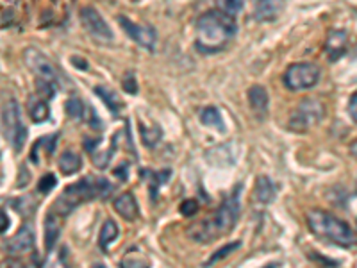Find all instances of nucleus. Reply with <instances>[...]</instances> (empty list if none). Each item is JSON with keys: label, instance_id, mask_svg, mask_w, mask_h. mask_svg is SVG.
I'll return each instance as SVG.
<instances>
[{"label": "nucleus", "instance_id": "obj_1", "mask_svg": "<svg viewBox=\"0 0 357 268\" xmlns=\"http://www.w3.org/2000/svg\"><path fill=\"white\" fill-rule=\"evenodd\" d=\"M236 31H238V25L234 18L220 9L204 13L197 20V49L202 54L220 52L234 38Z\"/></svg>", "mask_w": 357, "mask_h": 268}, {"label": "nucleus", "instance_id": "obj_2", "mask_svg": "<svg viewBox=\"0 0 357 268\" xmlns=\"http://www.w3.org/2000/svg\"><path fill=\"white\" fill-rule=\"evenodd\" d=\"M113 191V186L107 179L104 177H82L77 183L66 186L61 195L57 197L50 211L56 213L57 216H66L81 204L88 202L91 199H102L109 195Z\"/></svg>", "mask_w": 357, "mask_h": 268}, {"label": "nucleus", "instance_id": "obj_3", "mask_svg": "<svg viewBox=\"0 0 357 268\" xmlns=\"http://www.w3.org/2000/svg\"><path fill=\"white\" fill-rule=\"evenodd\" d=\"M240 195L241 186H238L229 199L223 200L209 222H200L197 228L191 229L193 238L199 241H213L218 236L231 232L240 216Z\"/></svg>", "mask_w": 357, "mask_h": 268}, {"label": "nucleus", "instance_id": "obj_4", "mask_svg": "<svg viewBox=\"0 0 357 268\" xmlns=\"http://www.w3.org/2000/svg\"><path fill=\"white\" fill-rule=\"evenodd\" d=\"M307 225L312 234L324 240H329L340 247H357V236L350 223L345 220L337 218L333 213H327L324 209H311L307 213Z\"/></svg>", "mask_w": 357, "mask_h": 268}, {"label": "nucleus", "instance_id": "obj_5", "mask_svg": "<svg viewBox=\"0 0 357 268\" xmlns=\"http://www.w3.org/2000/svg\"><path fill=\"white\" fill-rule=\"evenodd\" d=\"M2 126H4V136L13 147L15 152H22L27 142V129L22 122L20 106L15 98H9L2 104Z\"/></svg>", "mask_w": 357, "mask_h": 268}, {"label": "nucleus", "instance_id": "obj_6", "mask_svg": "<svg viewBox=\"0 0 357 268\" xmlns=\"http://www.w3.org/2000/svg\"><path fill=\"white\" fill-rule=\"evenodd\" d=\"M324 117L325 107L320 100H317V98H304V100L298 102V106L291 113L288 126L295 133H305V131L318 126L324 120Z\"/></svg>", "mask_w": 357, "mask_h": 268}, {"label": "nucleus", "instance_id": "obj_7", "mask_svg": "<svg viewBox=\"0 0 357 268\" xmlns=\"http://www.w3.org/2000/svg\"><path fill=\"white\" fill-rule=\"evenodd\" d=\"M320 81V68L314 63H295L284 72L286 88L293 91L309 89Z\"/></svg>", "mask_w": 357, "mask_h": 268}, {"label": "nucleus", "instance_id": "obj_8", "mask_svg": "<svg viewBox=\"0 0 357 268\" xmlns=\"http://www.w3.org/2000/svg\"><path fill=\"white\" fill-rule=\"evenodd\" d=\"M24 61L27 68L34 73L36 81L47 82V84H56L57 86V72L50 59L45 56L41 50L29 47L24 50Z\"/></svg>", "mask_w": 357, "mask_h": 268}, {"label": "nucleus", "instance_id": "obj_9", "mask_svg": "<svg viewBox=\"0 0 357 268\" xmlns=\"http://www.w3.org/2000/svg\"><path fill=\"white\" fill-rule=\"evenodd\" d=\"M116 20H118V24H120V27L126 31V34L130 38V40H134L138 45H142L143 49H146V50L155 49L158 34H155V31L151 27V25L134 24L132 20H129V18L123 17V15H120Z\"/></svg>", "mask_w": 357, "mask_h": 268}, {"label": "nucleus", "instance_id": "obj_10", "mask_svg": "<svg viewBox=\"0 0 357 268\" xmlns=\"http://www.w3.org/2000/svg\"><path fill=\"white\" fill-rule=\"evenodd\" d=\"M81 22L84 25V29L88 31L91 36L98 38V40L111 41L113 40V31H111L109 25L106 24V20L100 17V13L97 11L91 6H86L81 9Z\"/></svg>", "mask_w": 357, "mask_h": 268}, {"label": "nucleus", "instance_id": "obj_11", "mask_svg": "<svg viewBox=\"0 0 357 268\" xmlns=\"http://www.w3.org/2000/svg\"><path fill=\"white\" fill-rule=\"evenodd\" d=\"M347 45H349V34L343 29L329 31L327 40H325V54L329 57V61H337L347 52Z\"/></svg>", "mask_w": 357, "mask_h": 268}, {"label": "nucleus", "instance_id": "obj_12", "mask_svg": "<svg viewBox=\"0 0 357 268\" xmlns=\"http://www.w3.org/2000/svg\"><path fill=\"white\" fill-rule=\"evenodd\" d=\"M34 248V232L29 223L22 225L18 232L8 241V251L17 256H24L27 252H33Z\"/></svg>", "mask_w": 357, "mask_h": 268}, {"label": "nucleus", "instance_id": "obj_13", "mask_svg": "<svg viewBox=\"0 0 357 268\" xmlns=\"http://www.w3.org/2000/svg\"><path fill=\"white\" fill-rule=\"evenodd\" d=\"M86 143H88V145H86V151L89 152V156H91V163H93L95 167L100 168V170L107 168V165H109L111 159H113L114 151H116V147H114V138H113V145H111L109 149H102L100 140H95L93 143H89V142Z\"/></svg>", "mask_w": 357, "mask_h": 268}, {"label": "nucleus", "instance_id": "obj_14", "mask_svg": "<svg viewBox=\"0 0 357 268\" xmlns=\"http://www.w3.org/2000/svg\"><path fill=\"white\" fill-rule=\"evenodd\" d=\"M113 207H114V211H116L120 216H123L127 222H134L139 215L138 202H136L132 193H122V195H118L116 199H114Z\"/></svg>", "mask_w": 357, "mask_h": 268}, {"label": "nucleus", "instance_id": "obj_15", "mask_svg": "<svg viewBox=\"0 0 357 268\" xmlns=\"http://www.w3.org/2000/svg\"><path fill=\"white\" fill-rule=\"evenodd\" d=\"M27 113L34 124L47 122L50 117L49 104H47V100H45L43 97H40V95H31V97L27 98Z\"/></svg>", "mask_w": 357, "mask_h": 268}, {"label": "nucleus", "instance_id": "obj_16", "mask_svg": "<svg viewBox=\"0 0 357 268\" xmlns=\"http://www.w3.org/2000/svg\"><path fill=\"white\" fill-rule=\"evenodd\" d=\"M61 216H57L56 213L49 211L47 220H45V248H47V252H50L54 248L57 238L61 234Z\"/></svg>", "mask_w": 357, "mask_h": 268}, {"label": "nucleus", "instance_id": "obj_17", "mask_svg": "<svg viewBox=\"0 0 357 268\" xmlns=\"http://www.w3.org/2000/svg\"><path fill=\"white\" fill-rule=\"evenodd\" d=\"M284 9V4H279L275 0H266V2H257L254 17L257 22H272L280 15V11Z\"/></svg>", "mask_w": 357, "mask_h": 268}, {"label": "nucleus", "instance_id": "obj_18", "mask_svg": "<svg viewBox=\"0 0 357 268\" xmlns=\"http://www.w3.org/2000/svg\"><path fill=\"white\" fill-rule=\"evenodd\" d=\"M248 102H250L252 110L256 113L264 114L268 110V91L264 86L256 84L248 89Z\"/></svg>", "mask_w": 357, "mask_h": 268}, {"label": "nucleus", "instance_id": "obj_19", "mask_svg": "<svg viewBox=\"0 0 357 268\" xmlns=\"http://www.w3.org/2000/svg\"><path fill=\"white\" fill-rule=\"evenodd\" d=\"M275 184L272 183V179L266 177V175H261L256 181V199L261 204H270L275 199Z\"/></svg>", "mask_w": 357, "mask_h": 268}, {"label": "nucleus", "instance_id": "obj_20", "mask_svg": "<svg viewBox=\"0 0 357 268\" xmlns=\"http://www.w3.org/2000/svg\"><path fill=\"white\" fill-rule=\"evenodd\" d=\"M81 168H82V159L79 158L75 152L72 151L63 152L61 158H59V170H61L63 174L73 175V174H77Z\"/></svg>", "mask_w": 357, "mask_h": 268}, {"label": "nucleus", "instance_id": "obj_21", "mask_svg": "<svg viewBox=\"0 0 357 268\" xmlns=\"http://www.w3.org/2000/svg\"><path fill=\"white\" fill-rule=\"evenodd\" d=\"M118 234H120V229H118L116 222L111 218L106 220L100 229V234H98V245H100L102 251H107L109 244H113L116 240Z\"/></svg>", "mask_w": 357, "mask_h": 268}, {"label": "nucleus", "instance_id": "obj_22", "mask_svg": "<svg viewBox=\"0 0 357 268\" xmlns=\"http://www.w3.org/2000/svg\"><path fill=\"white\" fill-rule=\"evenodd\" d=\"M95 94L104 100L107 110H109L113 114H118V111L122 110V100H120V97H118L111 88H106V86H97V88H95Z\"/></svg>", "mask_w": 357, "mask_h": 268}, {"label": "nucleus", "instance_id": "obj_23", "mask_svg": "<svg viewBox=\"0 0 357 268\" xmlns=\"http://www.w3.org/2000/svg\"><path fill=\"white\" fill-rule=\"evenodd\" d=\"M200 122L207 127H215V129L220 131V133H223V131H225L222 114H220V111L213 106L202 110V113H200Z\"/></svg>", "mask_w": 357, "mask_h": 268}, {"label": "nucleus", "instance_id": "obj_24", "mask_svg": "<svg viewBox=\"0 0 357 268\" xmlns=\"http://www.w3.org/2000/svg\"><path fill=\"white\" fill-rule=\"evenodd\" d=\"M143 174L149 177L151 181V193H152V199L158 197V190L162 183H167L168 179H170V170H161V172H143Z\"/></svg>", "mask_w": 357, "mask_h": 268}, {"label": "nucleus", "instance_id": "obj_25", "mask_svg": "<svg viewBox=\"0 0 357 268\" xmlns=\"http://www.w3.org/2000/svg\"><path fill=\"white\" fill-rule=\"evenodd\" d=\"M65 110H66V113H68V117L72 118V120H77V122L84 120L86 106H84V102H82L81 98H75V97L68 98Z\"/></svg>", "mask_w": 357, "mask_h": 268}, {"label": "nucleus", "instance_id": "obj_26", "mask_svg": "<svg viewBox=\"0 0 357 268\" xmlns=\"http://www.w3.org/2000/svg\"><path fill=\"white\" fill-rule=\"evenodd\" d=\"M120 268H151V261L142 254H127L120 263Z\"/></svg>", "mask_w": 357, "mask_h": 268}, {"label": "nucleus", "instance_id": "obj_27", "mask_svg": "<svg viewBox=\"0 0 357 268\" xmlns=\"http://www.w3.org/2000/svg\"><path fill=\"white\" fill-rule=\"evenodd\" d=\"M240 241H232V244H229V245H223L222 248H218V251L215 252V254H213L211 258H209V261H207L206 265H204V268H209V267H213V265L215 263H218L220 260H223V258H227L229 254H231V252H234L236 248L240 247Z\"/></svg>", "mask_w": 357, "mask_h": 268}, {"label": "nucleus", "instance_id": "obj_28", "mask_svg": "<svg viewBox=\"0 0 357 268\" xmlns=\"http://www.w3.org/2000/svg\"><path fill=\"white\" fill-rule=\"evenodd\" d=\"M139 134H142V140L146 147H155V143L161 140V131L155 127V129H149L143 124H139Z\"/></svg>", "mask_w": 357, "mask_h": 268}, {"label": "nucleus", "instance_id": "obj_29", "mask_svg": "<svg viewBox=\"0 0 357 268\" xmlns=\"http://www.w3.org/2000/svg\"><path fill=\"white\" fill-rule=\"evenodd\" d=\"M243 2H234V0H227V2H218V8L222 13H225V15H229V17L234 18L238 13L243 9Z\"/></svg>", "mask_w": 357, "mask_h": 268}, {"label": "nucleus", "instance_id": "obj_30", "mask_svg": "<svg viewBox=\"0 0 357 268\" xmlns=\"http://www.w3.org/2000/svg\"><path fill=\"white\" fill-rule=\"evenodd\" d=\"M56 184H57L56 175H54L52 172H50V174H45L43 177L40 179V183H38V190H40L41 193H49V191L52 190V188L56 186Z\"/></svg>", "mask_w": 357, "mask_h": 268}, {"label": "nucleus", "instance_id": "obj_31", "mask_svg": "<svg viewBox=\"0 0 357 268\" xmlns=\"http://www.w3.org/2000/svg\"><path fill=\"white\" fill-rule=\"evenodd\" d=\"M122 86L127 94H130V95L138 94V82H136V75H134L132 72L126 73V77L122 79Z\"/></svg>", "mask_w": 357, "mask_h": 268}, {"label": "nucleus", "instance_id": "obj_32", "mask_svg": "<svg viewBox=\"0 0 357 268\" xmlns=\"http://www.w3.org/2000/svg\"><path fill=\"white\" fill-rule=\"evenodd\" d=\"M178 209H181V213H183L184 216H193L197 211H199V202L193 199H186L183 204H181Z\"/></svg>", "mask_w": 357, "mask_h": 268}, {"label": "nucleus", "instance_id": "obj_33", "mask_svg": "<svg viewBox=\"0 0 357 268\" xmlns=\"http://www.w3.org/2000/svg\"><path fill=\"white\" fill-rule=\"evenodd\" d=\"M349 113H350V117H352L354 122L357 124V91L352 95V97H350V102H349Z\"/></svg>", "mask_w": 357, "mask_h": 268}, {"label": "nucleus", "instance_id": "obj_34", "mask_svg": "<svg viewBox=\"0 0 357 268\" xmlns=\"http://www.w3.org/2000/svg\"><path fill=\"white\" fill-rule=\"evenodd\" d=\"M9 223H11V222H9V216L6 215L4 209H0V232L8 231Z\"/></svg>", "mask_w": 357, "mask_h": 268}, {"label": "nucleus", "instance_id": "obj_35", "mask_svg": "<svg viewBox=\"0 0 357 268\" xmlns=\"http://www.w3.org/2000/svg\"><path fill=\"white\" fill-rule=\"evenodd\" d=\"M65 248L61 251V254H59V258H57L56 265H54V268H68V263H66V258H65Z\"/></svg>", "mask_w": 357, "mask_h": 268}, {"label": "nucleus", "instance_id": "obj_36", "mask_svg": "<svg viewBox=\"0 0 357 268\" xmlns=\"http://www.w3.org/2000/svg\"><path fill=\"white\" fill-rule=\"evenodd\" d=\"M114 175H116L118 179L126 181V179H127V163H123V167H118L116 170H114Z\"/></svg>", "mask_w": 357, "mask_h": 268}, {"label": "nucleus", "instance_id": "obj_37", "mask_svg": "<svg viewBox=\"0 0 357 268\" xmlns=\"http://www.w3.org/2000/svg\"><path fill=\"white\" fill-rule=\"evenodd\" d=\"M72 63L75 66H77V68H88V65H86V63L82 61V57H75V56H73L72 57Z\"/></svg>", "mask_w": 357, "mask_h": 268}, {"label": "nucleus", "instance_id": "obj_38", "mask_svg": "<svg viewBox=\"0 0 357 268\" xmlns=\"http://www.w3.org/2000/svg\"><path fill=\"white\" fill-rule=\"evenodd\" d=\"M8 268H27V267H25V265L22 263V261H18V260H13V261H9Z\"/></svg>", "mask_w": 357, "mask_h": 268}, {"label": "nucleus", "instance_id": "obj_39", "mask_svg": "<svg viewBox=\"0 0 357 268\" xmlns=\"http://www.w3.org/2000/svg\"><path fill=\"white\" fill-rule=\"evenodd\" d=\"M350 154L357 159V140H354V142L350 143Z\"/></svg>", "mask_w": 357, "mask_h": 268}, {"label": "nucleus", "instance_id": "obj_40", "mask_svg": "<svg viewBox=\"0 0 357 268\" xmlns=\"http://www.w3.org/2000/svg\"><path fill=\"white\" fill-rule=\"evenodd\" d=\"M91 268H106V267H104V265H102V263H95Z\"/></svg>", "mask_w": 357, "mask_h": 268}, {"label": "nucleus", "instance_id": "obj_41", "mask_svg": "<svg viewBox=\"0 0 357 268\" xmlns=\"http://www.w3.org/2000/svg\"><path fill=\"white\" fill-rule=\"evenodd\" d=\"M266 268H275V267H273V265H270V267H266Z\"/></svg>", "mask_w": 357, "mask_h": 268}]
</instances>
